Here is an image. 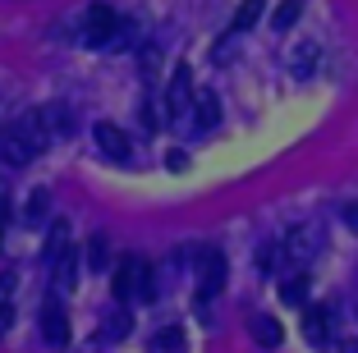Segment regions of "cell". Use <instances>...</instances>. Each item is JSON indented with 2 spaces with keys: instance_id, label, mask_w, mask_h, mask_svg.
I'll return each mask as SVG.
<instances>
[{
  "instance_id": "obj_12",
  "label": "cell",
  "mask_w": 358,
  "mask_h": 353,
  "mask_svg": "<svg viewBox=\"0 0 358 353\" xmlns=\"http://www.w3.org/2000/svg\"><path fill=\"white\" fill-rule=\"evenodd\" d=\"M74 275H78V252L69 248V252H64V257L51 266V294H55V298H60L64 289H74Z\"/></svg>"
},
{
  "instance_id": "obj_10",
  "label": "cell",
  "mask_w": 358,
  "mask_h": 353,
  "mask_svg": "<svg viewBox=\"0 0 358 353\" xmlns=\"http://www.w3.org/2000/svg\"><path fill=\"white\" fill-rule=\"evenodd\" d=\"M166 106H170V115H189L193 110V78H189V69L179 64V73H175V83H170V92H166Z\"/></svg>"
},
{
  "instance_id": "obj_24",
  "label": "cell",
  "mask_w": 358,
  "mask_h": 353,
  "mask_svg": "<svg viewBox=\"0 0 358 353\" xmlns=\"http://www.w3.org/2000/svg\"><path fill=\"white\" fill-rule=\"evenodd\" d=\"M345 225L358 234V202H345Z\"/></svg>"
},
{
  "instance_id": "obj_8",
  "label": "cell",
  "mask_w": 358,
  "mask_h": 353,
  "mask_svg": "<svg viewBox=\"0 0 358 353\" xmlns=\"http://www.w3.org/2000/svg\"><path fill=\"white\" fill-rule=\"evenodd\" d=\"M42 335H46V344H64L69 340V317H64V308H60L55 294L42 303Z\"/></svg>"
},
{
  "instance_id": "obj_13",
  "label": "cell",
  "mask_w": 358,
  "mask_h": 353,
  "mask_svg": "<svg viewBox=\"0 0 358 353\" xmlns=\"http://www.w3.org/2000/svg\"><path fill=\"white\" fill-rule=\"evenodd\" d=\"M74 248V243H69V225H64V220H55L51 229H46V248H42V261L46 266H55V261L64 257V252Z\"/></svg>"
},
{
  "instance_id": "obj_14",
  "label": "cell",
  "mask_w": 358,
  "mask_h": 353,
  "mask_svg": "<svg viewBox=\"0 0 358 353\" xmlns=\"http://www.w3.org/2000/svg\"><path fill=\"white\" fill-rule=\"evenodd\" d=\"M266 14V0H239V10H234V19H230V32L225 37H239V32H248L257 19Z\"/></svg>"
},
{
  "instance_id": "obj_1",
  "label": "cell",
  "mask_w": 358,
  "mask_h": 353,
  "mask_svg": "<svg viewBox=\"0 0 358 353\" xmlns=\"http://www.w3.org/2000/svg\"><path fill=\"white\" fill-rule=\"evenodd\" d=\"M152 294H157V280H152V266L143 257H124L115 271V298L120 303H152Z\"/></svg>"
},
{
  "instance_id": "obj_9",
  "label": "cell",
  "mask_w": 358,
  "mask_h": 353,
  "mask_svg": "<svg viewBox=\"0 0 358 353\" xmlns=\"http://www.w3.org/2000/svg\"><path fill=\"white\" fill-rule=\"evenodd\" d=\"M37 115H42V124H46V134H51V138H69V134H74V124H78V120H74V110H69L64 101L42 106Z\"/></svg>"
},
{
  "instance_id": "obj_16",
  "label": "cell",
  "mask_w": 358,
  "mask_h": 353,
  "mask_svg": "<svg viewBox=\"0 0 358 353\" xmlns=\"http://www.w3.org/2000/svg\"><path fill=\"white\" fill-rule=\"evenodd\" d=\"M280 298L289 303V308H303V303H308V275H303V271H299V275H285Z\"/></svg>"
},
{
  "instance_id": "obj_25",
  "label": "cell",
  "mask_w": 358,
  "mask_h": 353,
  "mask_svg": "<svg viewBox=\"0 0 358 353\" xmlns=\"http://www.w3.org/2000/svg\"><path fill=\"white\" fill-rule=\"evenodd\" d=\"M5 211H10V188L0 184V220H5Z\"/></svg>"
},
{
  "instance_id": "obj_21",
  "label": "cell",
  "mask_w": 358,
  "mask_h": 353,
  "mask_svg": "<svg viewBox=\"0 0 358 353\" xmlns=\"http://www.w3.org/2000/svg\"><path fill=\"white\" fill-rule=\"evenodd\" d=\"M106 261H110V248H106V234H92V239H87V266H96V271H101Z\"/></svg>"
},
{
  "instance_id": "obj_23",
  "label": "cell",
  "mask_w": 358,
  "mask_h": 353,
  "mask_svg": "<svg viewBox=\"0 0 358 353\" xmlns=\"http://www.w3.org/2000/svg\"><path fill=\"white\" fill-rule=\"evenodd\" d=\"M138 115H143V129H161V110H157V96H148V101L138 106Z\"/></svg>"
},
{
  "instance_id": "obj_22",
  "label": "cell",
  "mask_w": 358,
  "mask_h": 353,
  "mask_svg": "<svg viewBox=\"0 0 358 353\" xmlns=\"http://www.w3.org/2000/svg\"><path fill=\"white\" fill-rule=\"evenodd\" d=\"M106 335H110V340H124V335H129V308H124V303L110 312V322H106Z\"/></svg>"
},
{
  "instance_id": "obj_20",
  "label": "cell",
  "mask_w": 358,
  "mask_h": 353,
  "mask_svg": "<svg viewBox=\"0 0 358 353\" xmlns=\"http://www.w3.org/2000/svg\"><path fill=\"white\" fill-rule=\"evenodd\" d=\"M46 207H51V198H46V188H37L28 198V207H23V220L28 225H46Z\"/></svg>"
},
{
  "instance_id": "obj_17",
  "label": "cell",
  "mask_w": 358,
  "mask_h": 353,
  "mask_svg": "<svg viewBox=\"0 0 358 353\" xmlns=\"http://www.w3.org/2000/svg\"><path fill=\"white\" fill-rule=\"evenodd\" d=\"M14 322V275L0 271V331Z\"/></svg>"
},
{
  "instance_id": "obj_19",
  "label": "cell",
  "mask_w": 358,
  "mask_h": 353,
  "mask_svg": "<svg viewBox=\"0 0 358 353\" xmlns=\"http://www.w3.org/2000/svg\"><path fill=\"white\" fill-rule=\"evenodd\" d=\"M299 14H303V0H285L280 10L271 14V28H275V32H289V28L299 23Z\"/></svg>"
},
{
  "instance_id": "obj_11",
  "label": "cell",
  "mask_w": 358,
  "mask_h": 353,
  "mask_svg": "<svg viewBox=\"0 0 358 353\" xmlns=\"http://www.w3.org/2000/svg\"><path fill=\"white\" fill-rule=\"evenodd\" d=\"M189 115H193V129H216V120H221V96L216 92H198Z\"/></svg>"
},
{
  "instance_id": "obj_18",
  "label": "cell",
  "mask_w": 358,
  "mask_h": 353,
  "mask_svg": "<svg viewBox=\"0 0 358 353\" xmlns=\"http://www.w3.org/2000/svg\"><path fill=\"white\" fill-rule=\"evenodd\" d=\"M248 331H253V340L262 344V349H275V344H280V326H275V317H257Z\"/></svg>"
},
{
  "instance_id": "obj_2",
  "label": "cell",
  "mask_w": 358,
  "mask_h": 353,
  "mask_svg": "<svg viewBox=\"0 0 358 353\" xmlns=\"http://www.w3.org/2000/svg\"><path fill=\"white\" fill-rule=\"evenodd\" d=\"M184 261L198 266V308H207V303L221 294V284H225V257L216 248H189Z\"/></svg>"
},
{
  "instance_id": "obj_4",
  "label": "cell",
  "mask_w": 358,
  "mask_h": 353,
  "mask_svg": "<svg viewBox=\"0 0 358 353\" xmlns=\"http://www.w3.org/2000/svg\"><path fill=\"white\" fill-rule=\"evenodd\" d=\"M317 252H322V225H299L285 234V257L294 266H308Z\"/></svg>"
},
{
  "instance_id": "obj_26",
  "label": "cell",
  "mask_w": 358,
  "mask_h": 353,
  "mask_svg": "<svg viewBox=\"0 0 358 353\" xmlns=\"http://www.w3.org/2000/svg\"><path fill=\"white\" fill-rule=\"evenodd\" d=\"M0 243H5V220H0Z\"/></svg>"
},
{
  "instance_id": "obj_5",
  "label": "cell",
  "mask_w": 358,
  "mask_h": 353,
  "mask_svg": "<svg viewBox=\"0 0 358 353\" xmlns=\"http://www.w3.org/2000/svg\"><path fill=\"white\" fill-rule=\"evenodd\" d=\"M32 156H37V147H32V138L23 134L19 120L0 129V161H5V166H28Z\"/></svg>"
},
{
  "instance_id": "obj_15",
  "label": "cell",
  "mask_w": 358,
  "mask_h": 353,
  "mask_svg": "<svg viewBox=\"0 0 358 353\" xmlns=\"http://www.w3.org/2000/svg\"><path fill=\"white\" fill-rule=\"evenodd\" d=\"M152 353H184V331L179 326H161L152 335Z\"/></svg>"
},
{
  "instance_id": "obj_3",
  "label": "cell",
  "mask_w": 358,
  "mask_h": 353,
  "mask_svg": "<svg viewBox=\"0 0 358 353\" xmlns=\"http://www.w3.org/2000/svg\"><path fill=\"white\" fill-rule=\"evenodd\" d=\"M124 32H129V23L120 19L110 5H92V10L83 14V37L92 46H124Z\"/></svg>"
},
{
  "instance_id": "obj_7",
  "label": "cell",
  "mask_w": 358,
  "mask_h": 353,
  "mask_svg": "<svg viewBox=\"0 0 358 353\" xmlns=\"http://www.w3.org/2000/svg\"><path fill=\"white\" fill-rule=\"evenodd\" d=\"M303 335H308L313 349H327V344H331V308L308 303V308H303Z\"/></svg>"
},
{
  "instance_id": "obj_6",
  "label": "cell",
  "mask_w": 358,
  "mask_h": 353,
  "mask_svg": "<svg viewBox=\"0 0 358 353\" xmlns=\"http://www.w3.org/2000/svg\"><path fill=\"white\" fill-rule=\"evenodd\" d=\"M92 138H96V152L101 156H110V161H120V166H124V161H134V143H129V134L120 124H92Z\"/></svg>"
}]
</instances>
